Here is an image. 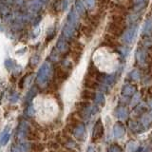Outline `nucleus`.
<instances>
[{"label": "nucleus", "instance_id": "4", "mask_svg": "<svg viewBox=\"0 0 152 152\" xmlns=\"http://www.w3.org/2000/svg\"><path fill=\"white\" fill-rule=\"evenodd\" d=\"M28 131V125L27 122H23L21 123V125L19 126V128L17 130V138L19 140H20L21 142H23V140L25 139V136L27 135V133Z\"/></svg>", "mask_w": 152, "mask_h": 152}, {"label": "nucleus", "instance_id": "25", "mask_svg": "<svg viewBox=\"0 0 152 152\" xmlns=\"http://www.w3.org/2000/svg\"><path fill=\"white\" fill-rule=\"evenodd\" d=\"M140 101V94H134V98H133V100H132V106H134V104H136L138 102Z\"/></svg>", "mask_w": 152, "mask_h": 152}, {"label": "nucleus", "instance_id": "10", "mask_svg": "<svg viewBox=\"0 0 152 152\" xmlns=\"http://www.w3.org/2000/svg\"><path fill=\"white\" fill-rule=\"evenodd\" d=\"M31 148V145L28 142H21L15 146L12 147V152H28Z\"/></svg>", "mask_w": 152, "mask_h": 152}, {"label": "nucleus", "instance_id": "24", "mask_svg": "<svg viewBox=\"0 0 152 152\" xmlns=\"http://www.w3.org/2000/svg\"><path fill=\"white\" fill-rule=\"evenodd\" d=\"M14 65H15V64H14L13 63V61L12 60H11V59H8V60H6V61H5V66H6V68L8 69H12V68H13V66H14Z\"/></svg>", "mask_w": 152, "mask_h": 152}, {"label": "nucleus", "instance_id": "27", "mask_svg": "<svg viewBox=\"0 0 152 152\" xmlns=\"http://www.w3.org/2000/svg\"><path fill=\"white\" fill-rule=\"evenodd\" d=\"M69 0H63V4H62V8H63V10H66L69 7Z\"/></svg>", "mask_w": 152, "mask_h": 152}, {"label": "nucleus", "instance_id": "28", "mask_svg": "<svg viewBox=\"0 0 152 152\" xmlns=\"http://www.w3.org/2000/svg\"><path fill=\"white\" fill-rule=\"evenodd\" d=\"M88 152H98V150L96 149V147L93 145H89L88 147Z\"/></svg>", "mask_w": 152, "mask_h": 152}, {"label": "nucleus", "instance_id": "26", "mask_svg": "<svg viewBox=\"0 0 152 152\" xmlns=\"http://www.w3.org/2000/svg\"><path fill=\"white\" fill-rule=\"evenodd\" d=\"M27 114L30 117H31V116H33L34 115V109H33V107H30L28 108V111H27Z\"/></svg>", "mask_w": 152, "mask_h": 152}, {"label": "nucleus", "instance_id": "30", "mask_svg": "<svg viewBox=\"0 0 152 152\" xmlns=\"http://www.w3.org/2000/svg\"><path fill=\"white\" fill-rule=\"evenodd\" d=\"M148 94L152 95V86H151V87H149V88H148Z\"/></svg>", "mask_w": 152, "mask_h": 152}, {"label": "nucleus", "instance_id": "17", "mask_svg": "<svg viewBox=\"0 0 152 152\" xmlns=\"http://www.w3.org/2000/svg\"><path fill=\"white\" fill-rule=\"evenodd\" d=\"M136 58H137L138 61H139V63L144 64L145 62V59H146L145 51L142 50H139L137 51V53H136Z\"/></svg>", "mask_w": 152, "mask_h": 152}, {"label": "nucleus", "instance_id": "7", "mask_svg": "<svg viewBox=\"0 0 152 152\" xmlns=\"http://www.w3.org/2000/svg\"><path fill=\"white\" fill-rule=\"evenodd\" d=\"M74 32H75V27L66 23L63 30V37L65 39H71L72 36L74 35Z\"/></svg>", "mask_w": 152, "mask_h": 152}, {"label": "nucleus", "instance_id": "14", "mask_svg": "<svg viewBox=\"0 0 152 152\" xmlns=\"http://www.w3.org/2000/svg\"><path fill=\"white\" fill-rule=\"evenodd\" d=\"M115 115L119 119L124 120V119H126L127 117V110L126 108H124V107H118L116 109V111H115Z\"/></svg>", "mask_w": 152, "mask_h": 152}, {"label": "nucleus", "instance_id": "6", "mask_svg": "<svg viewBox=\"0 0 152 152\" xmlns=\"http://www.w3.org/2000/svg\"><path fill=\"white\" fill-rule=\"evenodd\" d=\"M10 136H11V127L6 126L4 128V130L0 133V145H5L8 142Z\"/></svg>", "mask_w": 152, "mask_h": 152}, {"label": "nucleus", "instance_id": "31", "mask_svg": "<svg viewBox=\"0 0 152 152\" xmlns=\"http://www.w3.org/2000/svg\"><path fill=\"white\" fill-rule=\"evenodd\" d=\"M142 1H144V0H136V2H137V3H142Z\"/></svg>", "mask_w": 152, "mask_h": 152}, {"label": "nucleus", "instance_id": "18", "mask_svg": "<svg viewBox=\"0 0 152 152\" xmlns=\"http://www.w3.org/2000/svg\"><path fill=\"white\" fill-rule=\"evenodd\" d=\"M85 86L88 87L89 88L92 89H96V88H100V85L96 82V80H87L85 82Z\"/></svg>", "mask_w": 152, "mask_h": 152}, {"label": "nucleus", "instance_id": "19", "mask_svg": "<svg viewBox=\"0 0 152 152\" xmlns=\"http://www.w3.org/2000/svg\"><path fill=\"white\" fill-rule=\"evenodd\" d=\"M75 11L77 12L78 14H83L85 12V5L84 3L81 1V0H78L75 4Z\"/></svg>", "mask_w": 152, "mask_h": 152}, {"label": "nucleus", "instance_id": "13", "mask_svg": "<svg viewBox=\"0 0 152 152\" xmlns=\"http://www.w3.org/2000/svg\"><path fill=\"white\" fill-rule=\"evenodd\" d=\"M152 31V18H147L146 21L145 22L144 28H142V34L146 35L149 34V33Z\"/></svg>", "mask_w": 152, "mask_h": 152}, {"label": "nucleus", "instance_id": "29", "mask_svg": "<svg viewBox=\"0 0 152 152\" xmlns=\"http://www.w3.org/2000/svg\"><path fill=\"white\" fill-rule=\"evenodd\" d=\"M36 1H37V2H39V3L42 5V4H45V3L48 1V0H36Z\"/></svg>", "mask_w": 152, "mask_h": 152}, {"label": "nucleus", "instance_id": "16", "mask_svg": "<svg viewBox=\"0 0 152 152\" xmlns=\"http://www.w3.org/2000/svg\"><path fill=\"white\" fill-rule=\"evenodd\" d=\"M94 101L99 106H104V96L102 92H97L95 93V97H94Z\"/></svg>", "mask_w": 152, "mask_h": 152}, {"label": "nucleus", "instance_id": "20", "mask_svg": "<svg viewBox=\"0 0 152 152\" xmlns=\"http://www.w3.org/2000/svg\"><path fill=\"white\" fill-rule=\"evenodd\" d=\"M37 93V89L36 88H31L30 91H28V93L27 94V97H26V100L27 102H31V100H32V98L35 96V94Z\"/></svg>", "mask_w": 152, "mask_h": 152}, {"label": "nucleus", "instance_id": "11", "mask_svg": "<svg viewBox=\"0 0 152 152\" xmlns=\"http://www.w3.org/2000/svg\"><path fill=\"white\" fill-rule=\"evenodd\" d=\"M66 50H68V44H66V39L64 37H61L59 41L57 42V45H56V50L58 52H65Z\"/></svg>", "mask_w": 152, "mask_h": 152}, {"label": "nucleus", "instance_id": "15", "mask_svg": "<svg viewBox=\"0 0 152 152\" xmlns=\"http://www.w3.org/2000/svg\"><path fill=\"white\" fill-rule=\"evenodd\" d=\"M81 97H82V99H84V100H87V101L88 100H94L95 93L90 91L88 89H86L82 92V94H81Z\"/></svg>", "mask_w": 152, "mask_h": 152}, {"label": "nucleus", "instance_id": "5", "mask_svg": "<svg viewBox=\"0 0 152 152\" xmlns=\"http://www.w3.org/2000/svg\"><path fill=\"white\" fill-rule=\"evenodd\" d=\"M78 21H79V14L75 11V9L71 10L68 15V21H66V23L76 28V26H77V24H78Z\"/></svg>", "mask_w": 152, "mask_h": 152}, {"label": "nucleus", "instance_id": "3", "mask_svg": "<svg viewBox=\"0 0 152 152\" xmlns=\"http://www.w3.org/2000/svg\"><path fill=\"white\" fill-rule=\"evenodd\" d=\"M104 135V125L102 121L99 120L96 122L95 124V126L93 127V131H92V139L95 141V140H99L101 139Z\"/></svg>", "mask_w": 152, "mask_h": 152}, {"label": "nucleus", "instance_id": "22", "mask_svg": "<svg viewBox=\"0 0 152 152\" xmlns=\"http://www.w3.org/2000/svg\"><path fill=\"white\" fill-rule=\"evenodd\" d=\"M130 77L133 79V80H139L140 77H141V75H140V72H139V70H137V69H134V70H132L130 74H129Z\"/></svg>", "mask_w": 152, "mask_h": 152}, {"label": "nucleus", "instance_id": "12", "mask_svg": "<svg viewBox=\"0 0 152 152\" xmlns=\"http://www.w3.org/2000/svg\"><path fill=\"white\" fill-rule=\"evenodd\" d=\"M135 91H136L135 87H133L131 85H125L122 89V93L125 96H130V95L135 94Z\"/></svg>", "mask_w": 152, "mask_h": 152}, {"label": "nucleus", "instance_id": "23", "mask_svg": "<svg viewBox=\"0 0 152 152\" xmlns=\"http://www.w3.org/2000/svg\"><path fill=\"white\" fill-rule=\"evenodd\" d=\"M83 3L85 5V7H87L89 10L95 6V0H84Z\"/></svg>", "mask_w": 152, "mask_h": 152}, {"label": "nucleus", "instance_id": "1", "mask_svg": "<svg viewBox=\"0 0 152 152\" xmlns=\"http://www.w3.org/2000/svg\"><path fill=\"white\" fill-rule=\"evenodd\" d=\"M51 65L49 62H46L42 65V66L40 68L39 71H38V74L36 76V82L38 85L42 86V87H44V86L47 84L48 80H49L50 76L51 74Z\"/></svg>", "mask_w": 152, "mask_h": 152}, {"label": "nucleus", "instance_id": "2", "mask_svg": "<svg viewBox=\"0 0 152 152\" xmlns=\"http://www.w3.org/2000/svg\"><path fill=\"white\" fill-rule=\"evenodd\" d=\"M138 31V26H132L128 28L127 31H125V33L123 34L122 38H123V41L126 43V44H130V43L134 40V38L136 36V33Z\"/></svg>", "mask_w": 152, "mask_h": 152}, {"label": "nucleus", "instance_id": "21", "mask_svg": "<svg viewBox=\"0 0 152 152\" xmlns=\"http://www.w3.org/2000/svg\"><path fill=\"white\" fill-rule=\"evenodd\" d=\"M107 152H124L123 149L117 145H112L107 148Z\"/></svg>", "mask_w": 152, "mask_h": 152}, {"label": "nucleus", "instance_id": "9", "mask_svg": "<svg viewBox=\"0 0 152 152\" xmlns=\"http://www.w3.org/2000/svg\"><path fill=\"white\" fill-rule=\"evenodd\" d=\"M73 134L75 138H77L79 140H83L85 136V126L83 124H79L73 128Z\"/></svg>", "mask_w": 152, "mask_h": 152}, {"label": "nucleus", "instance_id": "8", "mask_svg": "<svg viewBox=\"0 0 152 152\" xmlns=\"http://www.w3.org/2000/svg\"><path fill=\"white\" fill-rule=\"evenodd\" d=\"M125 127H124V126L122 125V123H117L115 126H114L113 127V135L115 138H117V139H119V138L123 137L124 135H125Z\"/></svg>", "mask_w": 152, "mask_h": 152}]
</instances>
